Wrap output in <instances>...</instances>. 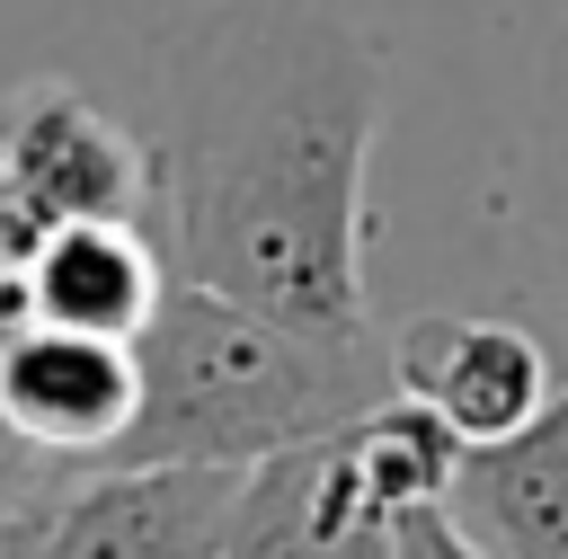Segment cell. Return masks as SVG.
<instances>
[{"label": "cell", "instance_id": "cell-7", "mask_svg": "<svg viewBox=\"0 0 568 559\" xmlns=\"http://www.w3.org/2000/svg\"><path fill=\"white\" fill-rule=\"evenodd\" d=\"M382 355H390V390H399L408 408H426L453 444H497V435H515V426L550 399L541 337L515 328V319L426 311V319H408Z\"/></svg>", "mask_w": 568, "mask_h": 559}, {"label": "cell", "instance_id": "cell-1", "mask_svg": "<svg viewBox=\"0 0 568 559\" xmlns=\"http://www.w3.org/2000/svg\"><path fill=\"white\" fill-rule=\"evenodd\" d=\"M382 89V44L346 0H213L186 18L160 62L151 142L169 275L302 337L373 346L364 177Z\"/></svg>", "mask_w": 568, "mask_h": 559}, {"label": "cell", "instance_id": "cell-10", "mask_svg": "<svg viewBox=\"0 0 568 559\" xmlns=\"http://www.w3.org/2000/svg\"><path fill=\"white\" fill-rule=\"evenodd\" d=\"M390 559H479V550L453 532V515H444V506H417V515H399Z\"/></svg>", "mask_w": 568, "mask_h": 559}, {"label": "cell", "instance_id": "cell-8", "mask_svg": "<svg viewBox=\"0 0 568 559\" xmlns=\"http://www.w3.org/2000/svg\"><path fill=\"white\" fill-rule=\"evenodd\" d=\"M444 515L479 559H568V382L515 435L453 453Z\"/></svg>", "mask_w": 568, "mask_h": 559}, {"label": "cell", "instance_id": "cell-12", "mask_svg": "<svg viewBox=\"0 0 568 559\" xmlns=\"http://www.w3.org/2000/svg\"><path fill=\"white\" fill-rule=\"evenodd\" d=\"M27 257H36V248L0 222V328H18V319H27Z\"/></svg>", "mask_w": 568, "mask_h": 559}, {"label": "cell", "instance_id": "cell-6", "mask_svg": "<svg viewBox=\"0 0 568 559\" xmlns=\"http://www.w3.org/2000/svg\"><path fill=\"white\" fill-rule=\"evenodd\" d=\"M399 506L382 497L355 426L293 444L257 470H240L231 550L222 559H390Z\"/></svg>", "mask_w": 568, "mask_h": 559}, {"label": "cell", "instance_id": "cell-4", "mask_svg": "<svg viewBox=\"0 0 568 559\" xmlns=\"http://www.w3.org/2000/svg\"><path fill=\"white\" fill-rule=\"evenodd\" d=\"M240 470L213 461H115L71 470L44 497L36 559H222Z\"/></svg>", "mask_w": 568, "mask_h": 559}, {"label": "cell", "instance_id": "cell-13", "mask_svg": "<svg viewBox=\"0 0 568 559\" xmlns=\"http://www.w3.org/2000/svg\"><path fill=\"white\" fill-rule=\"evenodd\" d=\"M36 524H44V497L18 506V515H0V559H36Z\"/></svg>", "mask_w": 568, "mask_h": 559}, {"label": "cell", "instance_id": "cell-3", "mask_svg": "<svg viewBox=\"0 0 568 559\" xmlns=\"http://www.w3.org/2000/svg\"><path fill=\"white\" fill-rule=\"evenodd\" d=\"M0 222L36 248L62 222H151V151L71 80L0 98Z\"/></svg>", "mask_w": 568, "mask_h": 559}, {"label": "cell", "instance_id": "cell-5", "mask_svg": "<svg viewBox=\"0 0 568 559\" xmlns=\"http://www.w3.org/2000/svg\"><path fill=\"white\" fill-rule=\"evenodd\" d=\"M133 399H142L133 346L89 337V328H53V319L0 328V426H9L53 479L98 470V461L124 444Z\"/></svg>", "mask_w": 568, "mask_h": 559}, {"label": "cell", "instance_id": "cell-9", "mask_svg": "<svg viewBox=\"0 0 568 559\" xmlns=\"http://www.w3.org/2000/svg\"><path fill=\"white\" fill-rule=\"evenodd\" d=\"M169 293V248L142 222H62L27 257V319L133 346Z\"/></svg>", "mask_w": 568, "mask_h": 559}, {"label": "cell", "instance_id": "cell-11", "mask_svg": "<svg viewBox=\"0 0 568 559\" xmlns=\"http://www.w3.org/2000/svg\"><path fill=\"white\" fill-rule=\"evenodd\" d=\"M36 497H53V470L0 426V515H18V506H36Z\"/></svg>", "mask_w": 568, "mask_h": 559}, {"label": "cell", "instance_id": "cell-2", "mask_svg": "<svg viewBox=\"0 0 568 559\" xmlns=\"http://www.w3.org/2000/svg\"><path fill=\"white\" fill-rule=\"evenodd\" d=\"M133 426L124 444L98 461H213V470H257L293 444H320L337 426H355L373 399H390V355L373 346H328L302 337L248 302H222L204 284L160 293L151 328L133 337Z\"/></svg>", "mask_w": 568, "mask_h": 559}]
</instances>
